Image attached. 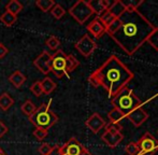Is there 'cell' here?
<instances>
[{
  "mask_svg": "<svg viewBox=\"0 0 158 155\" xmlns=\"http://www.w3.org/2000/svg\"><path fill=\"white\" fill-rule=\"evenodd\" d=\"M119 19L121 26L110 37L127 55L131 56L145 43L156 26L139 10H127Z\"/></svg>",
  "mask_w": 158,
  "mask_h": 155,
  "instance_id": "obj_1",
  "label": "cell"
},
{
  "mask_svg": "<svg viewBox=\"0 0 158 155\" xmlns=\"http://www.w3.org/2000/svg\"><path fill=\"white\" fill-rule=\"evenodd\" d=\"M133 72L116 55H111L99 68L88 77V83L93 87H103L109 97L113 98L126 87L133 79Z\"/></svg>",
  "mask_w": 158,
  "mask_h": 155,
  "instance_id": "obj_2",
  "label": "cell"
},
{
  "mask_svg": "<svg viewBox=\"0 0 158 155\" xmlns=\"http://www.w3.org/2000/svg\"><path fill=\"white\" fill-rule=\"evenodd\" d=\"M111 103H112L113 108L118 109L125 115V117L131 111L135 110L137 108L142 107V101L128 86H126L118 94L111 98Z\"/></svg>",
  "mask_w": 158,
  "mask_h": 155,
  "instance_id": "obj_3",
  "label": "cell"
},
{
  "mask_svg": "<svg viewBox=\"0 0 158 155\" xmlns=\"http://www.w3.org/2000/svg\"><path fill=\"white\" fill-rule=\"evenodd\" d=\"M51 103H52V99H50L48 103H42L40 107L35 109L32 115L29 116L30 123L35 128L48 130L58 122V116L51 109Z\"/></svg>",
  "mask_w": 158,
  "mask_h": 155,
  "instance_id": "obj_4",
  "label": "cell"
},
{
  "mask_svg": "<svg viewBox=\"0 0 158 155\" xmlns=\"http://www.w3.org/2000/svg\"><path fill=\"white\" fill-rule=\"evenodd\" d=\"M122 129H123V127H122L121 124H106V130H104V132L101 136L102 141L109 148L115 149L124 139Z\"/></svg>",
  "mask_w": 158,
  "mask_h": 155,
  "instance_id": "obj_5",
  "label": "cell"
},
{
  "mask_svg": "<svg viewBox=\"0 0 158 155\" xmlns=\"http://www.w3.org/2000/svg\"><path fill=\"white\" fill-rule=\"evenodd\" d=\"M69 14L75 19L79 24L83 25L89 17L94 15V12L88 6V2L85 0H79L77 1L70 9H69Z\"/></svg>",
  "mask_w": 158,
  "mask_h": 155,
  "instance_id": "obj_6",
  "label": "cell"
},
{
  "mask_svg": "<svg viewBox=\"0 0 158 155\" xmlns=\"http://www.w3.org/2000/svg\"><path fill=\"white\" fill-rule=\"evenodd\" d=\"M51 72L55 74L58 79L68 77L67 73V54L63 50H57L53 55H51Z\"/></svg>",
  "mask_w": 158,
  "mask_h": 155,
  "instance_id": "obj_7",
  "label": "cell"
},
{
  "mask_svg": "<svg viewBox=\"0 0 158 155\" xmlns=\"http://www.w3.org/2000/svg\"><path fill=\"white\" fill-rule=\"evenodd\" d=\"M140 155H155L158 151V140L151 132H145L137 142Z\"/></svg>",
  "mask_w": 158,
  "mask_h": 155,
  "instance_id": "obj_8",
  "label": "cell"
},
{
  "mask_svg": "<svg viewBox=\"0 0 158 155\" xmlns=\"http://www.w3.org/2000/svg\"><path fill=\"white\" fill-rule=\"evenodd\" d=\"M97 43L95 40H93L88 35H84L77 43L74 44V48L79 51V53L81 55H83L84 57H89L93 53L95 52V50L97 48Z\"/></svg>",
  "mask_w": 158,
  "mask_h": 155,
  "instance_id": "obj_9",
  "label": "cell"
},
{
  "mask_svg": "<svg viewBox=\"0 0 158 155\" xmlns=\"http://www.w3.org/2000/svg\"><path fill=\"white\" fill-rule=\"evenodd\" d=\"M33 66L39 70L41 73L43 74H48L51 72V55L48 52L43 51L35 61H32Z\"/></svg>",
  "mask_w": 158,
  "mask_h": 155,
  "instance_id": "obj_10",
  "label": "cell"
},
{
  "mask_svg": "<svg viewBox=\"0 0 158 155\" xmlns=\"http://www.w3.org/2000/svg\"><path fill=\"white\" fill-rule=\"evenodd\" d=\"M106 123L103 119V117L100 115L99 113L92 114L85 121V126L93 132V134H98L100 129L106 127Z\"/></svg>",
  "mask_w": 158,
  "mask_h": 155,
  "instance_id": "obj_11",
  "label": "cell"
},
{
  "mask_svg": "<svg viewBox=\"0 0 158 155\" xmlns=\"http://www.w3.org/2000/svg\"><path fill=\"white\" fill-rule=\"evenodd\" d=\"M83 145L77 141V138H70L64 145L60 147L63 155H81Z\"/></svg>",
  "mask_w": 158,
  "mask_h": 155,
  "instance_id": "obj_12",
  "label": "cell"
},
{
  "mask_svg": "<svg viewBox=\"0 0 158 155\" xmlns=\"http://www.w3.org/2000/svg\"><path fill=\"white\" fill-rule=\"evenodd\" d=\"M126 117L135 126V127H139V126H141L142 124L148 121V113L143 108L140 107V108H137L135 110H133V111H131L129 114H127Z\"/></svg>",
  "mask_w": 158,
  "mask_h": 155,
  "instance_id": "obj_13",
  "label": "cell"
},
{
  "mask_svg": "<svg viewBox=\"0 0 158 155\" xmlns=\"http://www.w3.org/2000/svg\"><path fill=\"white\" fill-rule=\"evenodd\" d=\"M87 2L88 6H90V9L94 12V14L97 15L98 17L103 14L106 11H108L111 4H112V2L109 1V0H89Z\"/></svg>",
  "mask_w": 158,
  "mask_h": 155,
  "instance_id": "obj_14",
  "label": "cell"
},
{
  "mask_svg": "<svg viewBox=\"0 0 158 155\" xmlns=\"http://www.w3.org/2000/svg\"><path fill=\"white\" fill-rule=\"evenodd\" d=\"M86 28H87V31L96 39H100L106 34V27L102 25V23L99 21L98 17H95V19L88 24Z\"/></svg>",
  "mask_w": 158,
  "mask_h": 155,
  "instance_id": "obj_15",
  "label": "cell"
},
{
  "mask_svg": "<svg viewBox=\"0 0 158 155\" xmlns=\"http://www.w3.org/2000/svg\"><path fill=\"white\" fill-rule=\"evenodd\" d=\"M108 11L114 17L119 19V17H121L122 15L126 12L127 9H126L125 4H124V2L122 1V0H115V1L112 2V4H111V6L109 8Z\"/></svg>",
  "mask_w": 158,
  "mask_h": 155,
  "instance_id": "obj_16",
  "label": "cell"
},
{
  "mask_svg": "<svg viewBox=\"0 0 158 155\" xmlns=\"http://www.w3.org/2000/svg\"><path fill=\"white\" fill-rule=\"evenodd\" d=\"M8 80H9V82H10V83L13 84V86H14V87L19 88L24 83H25L26 77L24 76V74L22 73L19 70H16V71H14L10 77H9Z\"/></svg>",
  "mask_w": 158,
  "mask_h": 155,
  "instance_id": "obj_17",
  "label": "cell"
},
{
  "mask_svg": "<svg viewBox=\"0 0 158 155\" xmlns=\"http://www.w3.org/2000/svg\"><path fill=\"white\" fill-rule=\"evenodd\" d=\"M13 105H14V99L8 93L4 92L0 95V109L3 111H8Z\"/></svg>",
  "mask_w": 158,
  "mask_h": 155,
  "instance_id": "obj_18",
  "label": "cell"
},
{
  "mask_svg": "<svg viewBox=\"0 0 158 155\" xmlns=\"http://www.w3.org/2000/svg\"><path fill=\"white\" fill-rule=\"evenodd\" d=\"M41 85H42V90H43V94H45V95H50L51 93L54 92L57 87L56 83L48 77L44 78V79L42 80Z\"/></svg>",
  "mask_w": 158,
  "mask_h": 155,
  "instance_id": "obj_19",
  "label": "cell"
},
{
  "mask_svg": "<svg viewBox=\"0 0 158 155\" xmlns=\"http://www.w3.org/2000/svg\"><path fill=\"white\" fill-rule=\"evenodd\" d=\"M22 10H23V4L17 0H11L6 6V11L10 12L11 14L15 15V16H17L19 13L22 12Z\"/></svg>",
  "mask_w": 158,
  "mask_h": 155,
  "instance_id": "obj_20",
  "label": "cell"
},
{
  "mask_svg": "<svg viewBox=\"0 0 158 155\" xmlns=\"http://www.w3.org/2000/svg\"><path fill=\"white\" fill-rule=\"evenodd\" d=\"M108 119H109V123L111 124H121V121H123L125 119V115L118 109L113 108L108 113Z\"/></svg>",
  "mask_w": 158,
  "mask_h": 155,
  "instance_id": "obj_21",
  "label": "cell"
},
{
  "mask_svg": "<svg viewBox=\"0 0 158 155\" xmlns=\"http://www.w3.org/2000/svg\"><path fill=\"white\" fill-rule=\"evenodd\" d=\"M16 21H17V16L11 14V13L8 12V11L3 12L1 14V16H0V22H1L2 24H4L6 26H8V27L12 26Z\"/></svg>",
  "mask_w": 158,
  "mask_h": 155,
  "instance_id": "obj_22",
  "label": "cell"
},
{
  "mask_svg": "<svg viewBox=\"0 0 158 155\" xmlns=\"http://www.w3.org/2000/svg\"><path fill=\"white\" fill-rule=\"evenodd\" d=\"M54 0H37L35 1V6L43 12H48L53 9V6H55Z\"/></svg>",
  "mask_w": 158,
  "mask_h": 155,
  "instance_id": "obj_23",
  "label": "cell"
},
{
  "mask_svg": "<svg viewBox=\"0 0 158 155\" xmlns=\"http://www.w3.org/2000/svg\"><path fill=\"white\" fill-rule=\"evenodd\" d=\"M80 66V61L75 58L73 55H67V73H69L72 71H74L77 67Z\"/></svg>",
  "mask_w": 158,
  "mask_h": 155,
  "instance_id": "obj_24",
  "label": "cell"
},
{
  "mask_svg": "<svg viewBox=\"0 0 158 155\" xmlns=\"http://www.w3.org/2000/svg\"><path fill=\"white\" fill-rule=\"evenodd\" d=\"M21 109H22V112H23L25 115H27L28 117H29V116H31L33 114V112L35 111L37 107H35V105L32 103L31 100H29V99H28V100H26L25 103L22 105Z\"/></svg>",
  "mask_w": 158,
  "mask_h": 155,
  "instance_id": "obj_25",
  "label": "cell"
},
{
  "mask_svg": "<svg viewBox=\"0 0 158 155\" xmlns=\"http://www.w3.org/2000/svg\"><path fill=\"white\" fill-rule=\"evenodd\" d=\"M51 14L53 15L55 19H60L61 17H64V15L66 14V10L64 9V6L59 3H56L53 9L51 10Z\"/></svg>",
  "mask_w": 158,
  "mask_h": 155,
  "instance_id": "obj_26",
  "label": "cell"
},
{
  "mask_svg": "<svg viewBox=\"0 0 158 155\" xmlns=\"http://www.w3.org/2000/svg\"><path fill=\"white\" fill-rule=\"evenodd\" d=\"M98 19H99V21L102 23V25H103L104 27L106 28L109 25H110V24H112L113 22H114L115 19H116V17L113 16V15L111 14V13L109 12V11H106V12H104L102 15H100V16L98 17Z\"/></svg>",
  "mask_w": 158,
  "mask_h": 155,
  "instance_id": "obj_27",
  "label": "cell"
},
{
  "mask_svg": "<svg viewBox=\"0 0 158 155\" xmlns=\"http://www.w3.org/2000/svg\"><path fill=\"white\" fill-rule=\"evenodd\" d=\"M146 42H148L155 51H158V27H155L153 32L148 36Z\"/></svg>",
  "mask_w": 158,
  "mask_h": 155,
  "instance_id": "obj_28",
  "label": "cell"
},
{
  "mask_svg": "<svg viewBox=\"0 0 158 155\" xmlns=\"http://www.w3.org/2000/svg\"><path fill=\"white\" fill-rule=\"evenodd\" d=\"M45 44L48 45V48H50V50H52V51H57V48H59V45H60V41H59V39L57 38V37L51 36L50 38L46 40Z\"/></svg>",
  "mask_w": 158,
  "mask_h": 155,
  "instance_id": "obj_29",
  "label": "cell"
},
{
  "mask_svg": "<svg viewBox=\"0 0 158 155\" xmlns=\"http://www.w3.org/2000/svg\"><path fill=\"white\" fill-rule=\"evenodd\" d=\"M125 151L127 155H140L139 147H138L137 142H129L126 145Z\"/></svg>",
  "mask_w": 158,
  "mask_h": 155,
  "instance_id": "obj_30",
  "label": "cell"
},
{
  "mask_svg": "<svg viewBox=\"0 0 158 155\" xmlns=\"http://www.w3.org/2000/svg\"><path fill=\"white\" fill-rule=\"evenodd\" d=\"M30 90L35 96L40 97L41 95H43V90H42L41 81H35V83H32V85L30 86Z\"/></svg>",
  "mask_w": 158,
  "mask_h": 155,
  "instance_id": "obj_31",
  "label": "cell"
},
{
  "mask_svg": "<svg viewBox=\"0 0 158 155\" xmlns=\"http://www.w3.org/2000/svg\"><path fill=\"white\" fill-rule=\"evenodd\" d=\"M124 4H125L127 10H138L139 6H141L142 3H144L143 0H129V1H123Z\"/></svg>",
  "mask_w": 158,
  "mask_h": 155,
  "instance_id": "obj_32",
  "label": "cell"
},
{
  "mask_svg": "<svg viewBox=\"0 0 158 155\" xmlns=\"http://www.w3.org/2000/svg\"><path fill=\"white\" fill-rule=\"evenodd\" d=\"M48 130L42 129V128H35V129L33 130V132H32L33 137H35L38 141L44 140V139L46 138V136H48Z\"/></svg>",
  "mask_w": 158,
  "mask_h": 155,
  "instance_id": "obj_33",
  "label": "cell"
},
{
  "mask_svg": "<svg viewBox=\"0 0 158 155\" xmlns=\"http://www.w3.org/2000/svg\"><path fill=\"white\" fill-rule=\"evenodd\" d=\"M119 26H121V19H116L112 24H110V25L106 28V34H108L109 36H111V35L114 34V32L118 29Z\"/></svg>",
  "mask_w": 158,
  "mask_h": 155,
  "instance_id": "obj_34",
  "label": "cell"
},
{
  "mask_svg": "<svg viewBox=\"0 0 158 155\" xmlns=\"http://www.w3.org/2000/svg\"><path fill=\"white\" fill-rule=\"evenodd\" d=\"M52 148H53L52 145H48V143H42L39 147V149H38V152L41 155H48L51 150H52Z\"/></svg>",
  "mask_w": 158,
  "mask_h": 155,
  "instance_id": "obj_35",
  "label": "cell"
},
{
  "mask_svg": "<svg viewBox=\"0 0 158 155\" xmlns=\"http://www.w3.org/2000/svg\"><path fill=\"white\" fill-rule=\"evenodd\" d=\"M48 155H63L61 154V150H60V145H54L51 150V152L48 153Z\"/></svg>",
  "mask_w": 158,
  "mask_h": 155,
  "instance_id": "obj_36",
  "label": "cell"
},
{
  "mask_svg": "<svg viewBox=\"0 0 158 155\" xmlns=\"http://www.w3.org/2000/svg\"><path fill=\"white\" fill-rule=\"evenodd\" d=\"M6 132H8V127H6L3 122L0 121V138H2Z\"/></svg>",
  "mask_w": 158,
  "mask_h": 155,
  "instance_id": "obj_37",
  "label": "cell"
},
{
  "mask_svg": "<svg viewBox=\"0 0 158 155\" xmlns=\"http://www.w3.org/2000/svg\"><path fill=\"white\" fill-rule=\"evenodd\" d=\"M8 48H6V46H4L3 44L0 43V58H3L4 56H6V54H8Z\"/></svg>",
  "mask_w": 158,
  "mask_h": 155,
  "instance_id": "obj_38",
  "label": "cell"
},
{
  "mask_svg": "<svg viewBox=\"0 0 158 155\" xmlns=\"http://www.w3.org/2000/svg\"><path fill=\"white\" fill-rule=\"evenodd\" d=\"M81 155H93L90 153L89 151H88L87 149H86L85 147H83V149H82V152H81Z\"/></svg>",
  "mask_w": 158,
  "mask_h": 155,
  "instance_id": "obj_39",
  "label": "cell"
},
{
  "mask_svg": "<svg viewBox=\"0 0 158 155\" xmlns=\"http://www.w3.org/2000/svg\"><path fill=\"white\" fill-rule=\"evenodd\" d=\"M0 155H6V153H4V152L3 151H2V150L1 149H0Z\"/></svg>",
  "mask_w": 158,
  "mask_h": 155,
  "instance_id": "obj_40",
  "label": "cell"
},
{
  "mask_svg": "<svg viewBox=\"0 0 158 155\" xmlns=\"http://www.w3.org/2000/svg\"><path fill=\"white\" fill-rule=\"evenodd\" d=\"M0 149H1V148H0Z\"/></svg>",
  "mask_w": 158,
  "mask_h": 155,
  "instance_id": "obj_41",
  "label": "cell"
},
{
  "mask_svg": "<svg viewBox=\"0 0 158 155\" xmlns=\"http://www.w3.org/2000/svg\"><path fill=\"white\" fill-rule=\"evenodd\" d=\"M157 132H158V130H157Z\"/></svg>",
  "mask_w": 158,
  "mask_h": 155,
  "instance_id": "obj_42",
  "label": "cell"
}]
</instances>
